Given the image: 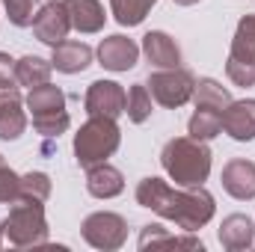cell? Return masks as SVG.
<instances>
[{
  "label": "cell",
  "mask_w": 255,
  "mask_h": 252,
  "mask_svg": "<svg viewBox=\"0 0 255 252\" xmlns=\"http://www.w3.org/2000/svg\"><path fill=\"white\" fill-rule=\"evenodd\" d=\"M136 205L154 211L163 220H172L181 232H199L214 220V196L202 187L172 190L166 181L148 175L136 184Z\"/></svg>",
  "instance_id": "1"
},
{
  "label": "cell",
  "mask_w": 255,
  "mask_h": 252,
  "mask_svg": "<svg viewBox=\"0 0 255 252\" xmlns=\"http://www.w3.org/2000/svg\"><path fill=\"white\" fill-rule=\"evenodd\" d=\"M160 163L178 187H199L211 175V148L202 139L175 136L163 145Z\"/></svg>",
  "instance_id": "2"
},
{
  "label": "cell",
  "mask_w": 255,
  "mask_h": 252,
  "mask_svg": "<svg viewBox=\"0 0 255 252\" xmlns=\"http://www.w3.org/2000/svg\"><path fill=\"white\" fill-rule=\"evenodd\" d=\"M119 142H122V130L116 119L89 116V122H83L80 130L74 133V157L83 169H89L95 163H107V157L116 154Z\"/></svg>",
  "instance_id": "3"
},
{
  "label": "cell",
  "mask_w": 255,
  "mask_h": 252,
  "mask_svg": "<svg viewBox=\"0 0 255 252\" xmlns=\"http://www.w3.org/2000/svg\"><path fill=\"white\" fill-rule=\"evenodd\" d=\"M3 235L9 238L12 247H45L48 220L42 202H27V199L12 202V211L3 220Z\"/></svg>",
  "instance_id": "4"
},
{
  "label": "cell",
  "mask_w": 255,
  "mask_h": 252,
  "mask_svg": "<svg viewBox=\"0 0 255 252\" xmlns=\"http://www.w3.org/2000/svg\"><path fill=\"white\" fill-rule=\"evenodd\" d=\"M27 110L33 113V127L42 136H60L71 125L68 110H65V92L54 83H42V86L30 89Z\"/></svg>",
  "instance_id": "5"
},
{
  "label": "cell",
  "mask_w": 255,
  "mask_h": 252,
  "mask_svg": "<svg viewBox=\"0 0 255 252\" xmlns=\"http://www.w3.org/2000/svg\"><path fill=\"white\" fill-rule=\"evenodd\" d=\"M226 74L235 86H255V15H244L238 21Z\"/></svg>",
  "instance_id": "6"
},
{
  "label": "cell",
  "mask_w": 255,
  "mask_h": 252,
  "mask_svg": "<svg viewBox=\"0 0 255 252\" xmlns=\"http://www.w3.org/2000/svg\"><path fill=\"white\" fill-rule=\"evenodd\" d=\"M151 98L160 104V107H169V110H178L184 107L193 98V89H196V77H193L187 68H160L154 74H148L145 80Z\"/></svg>",
  "instance_id": "7"
},
{
  "label": "cell",
  "mask_w": 255,
  "mask_h": 252,
  "mask_svg": "<svg viewBox=\"0 0 255 252\" xmlns=\"http://www.w3.org/2000/svg\"><path fill=\"white\" fill-rule=\"evenodd\" d=\"M80 235H83V241L89 247L113 252L128 241V223H125V217H119L113 211H95V214H89L83 220Z\"/></svg>",
  "instance_id": "8"
},
{
  "label": "cell",
  "mask_w": 255,
  "mask_h": 252,
  "mask_svg": "<svg viewBox=\"0 0 255 252\" xmlns=\"http://www.w3.org/2000/svg\"><path fill=\"white\" fill-rule=\"evenodd\" d=\"M128 92L116 83V80H95L86 89L83 107L89 116H107V119H119L125 113Z\"/></svg>",
  "instance_id": "9"
},
{
  "label": "cell",
  "mask_w": 255,
  "mask_h": 252,
  "mask_svg": "<svg viewBox=\"0 0 255 252\" xmlns=\"http://www.w3.org/2000/svg\"><path fill=\"white\" fill-rule=\"evenodd\" d=\"M30 27H33V36H36L39 42L51 45V48L60 45V42H65V36H68V30H71L65 3H45L42 9H36Z\"/></svg>",
  "instance_id": "10"
},
{
  "label": "cell",
  "mask_w": 255,
  "mask_h": 252,
  "mask_svg": "<svg viewBox=\"0 0 255 252\" xmlns=\"http://www.w3.org/2000/svg\"><path fill=\"white\" fill-rule=\"evenodd\" d=\"M27 130V113H24V98L18 86L0 89V139L12 142Z\"/></svg>",
  "instance_id": "11"
},
{
  "label": "cell",
  "mask_w": 255,
  "mask_h": 252,
  "mask_svg": "<svg viewBox=\"0 0 255 252\" xmlns=\"http://www.w3.org/2000/svg\"><path fill=\"white\" fill-rule=\"evenodd\" d=\"M220 181H223V190H226L229 196H235V199H241V202H250V199H255V163L247 160V157L229 160V163L223 166Z\"/></svg>",
  "instance_id": "12"
},
{
  "label": "cell",
  "mask_w": 255,
  "mask_h": 252,
  "mask_svg": "<svg viewBox=\"0 0 255 252\" xmlns=\"http://www.w3.org/2000/svg\"><path fill=\"white\" fill-rule=\"evenodd\" d=\"M136 60H139V48L128 36L116 33V36L101 39V45H98V63L110 71H128L136 65Z\"/></svg>",
  "instance_id": "13"
},
{
  "label": "cell",
  "mask_w": 255,
  "mask_h": 252,
  "mask_svg": "<svg viewBox=\"0 0 255 252\" xmlns=\"http://www.w3.org/2000/svg\"><path fill=\"white\" fill-rule=\"evenodd\" d=\"M223 130L238 139V142H253L255 139V98L232 101L223 110Z\"/></svg>",
  "instance_id": "14"
},
{
  "label": "cell",
  "mask_w": 255,
  "mask_h": 252,
  "mask_svg": "<svg viewBox=\"0 0 255 252\" xmlns=\"http://www.w3.org/2000/svg\"><path fill=\"white\" fill-rule=\"evenodd\" d=\"M142 54H145L148 63L157 65V68H178L181 65V48L163 30H151V33L142 36Z\"/></svg>",
  "instance_id": "15"
},
{
  "label": "cell",
  "mask_w": 255,
  "mask_h": 252,
  "mask_svg": "<svg viewBox=\"0 0 255 252\" xmlns=\"http://www.w3.org/2000/svg\"><path fill=\"white\" fill-rule=\"evenodd\" d=\"M217 238H220L223 250H229V252L250 250V247L255 244V226H253V220H250L247 214H229V217L223 220Z\"/></svg>",
  "instance_id": "16"
},
{
  "label": "cell",
  "mask_w": 255,
  "mask_h": 252,
  "mask_svg": "<svg viewBox=\"0 0 255 252\" xmlns=\"http://www.w3.org/2000/svg\"><path fill=\"white\" fill-rule=\"evenodd\" d=\"M68 21L77 33H101L104 30V6L98 0H65Z\"/></svg>",
  "instance_id": "17"
},
{
  "label": "cell",
  "mask_w": 255,
  "mask_h": 252,
  "mask_svg": "<svg viewBox=\"0 0 255 252\" xmlns=\"http://www.w3.org/2000/svg\"><path fill=\"white\" fill-rule=\"evenodd\" d=\"M51 65L63 74H77V71H86L92 65V48L83 45V42H60L54 45V54H51Z\"/></svg>",
  "instance_id": "18"
},
{
  "label": "cell",
  "mask_w": 255,
  "mask_h": 252,
  "mask_svg": "<svg viewBox=\"0 0 255 252\" xmlns=\"http://www.w3.org/2000/svg\"><path fill=\"white\" fill-rule=\"evenodd\" d=\"M86 190L95 196V199H113L125 190V178L116 166L110 163H95L86 169Z\"/></svg>",
  "instance_id": "19"
},
{
  "label": "cell",
  "mask_w": 255,
  "mask_h": 252,
  "mask_svg": "<svg viewBox=\"0 0 255 252\" xmlns=\"http://www.w3.org/2000/svg\"><path fill=\"white\" fill-rule=\"evenodd\" d=\"M51 71L54 65L42 57H21L15 63V77H18V86H27V89H36L42 83H51Z\"/></svg>",
  "instance_id": "20"
},
{
  "label": "cell",
  "mask_w": 255,
  "mask_h": 252,
  "mask_svg": "<svg viewBox=\"0 0 255 252\" xmlns=\"http://www.w3.org/2000/svg\"><path fill=\"white\" fill-rule=\"evenodd\" d=\"M193 139H214L220 130H223V110H214V107H196V113L190 116V125H187Z\"/></svg>",
  "instance_id": "21"
},
{
  "label": "cell",
  "mask_w": 255,
  "mask_h": 252,
  "mask_svg": "<svg viewBox=\"0 0 255 252\" xmlns=\"http://www.w3.org/2000/svg\"><path fill=\"white\" fill-rule=\"evenodd\" d=\"M193 98H196V107H214V110H226V107L232 104V92H229L226 86H220L214 77L196 80Z\"/></svg>",
  "instance_id": "22"
},
{
  "label": "cell",
  "mask_w": 255,
  "mask_h": 252,
  "mask_svg": "<svg viewBox=\"0 0 255 252\" xmlns=\"http://www.w3.org/2000/svg\"><path fill=\"white\" fill-rule=\"evenodd\" d=\"M157 0H110V9H113V18L122 24V27H136L145 21V15L151 12Z\"/></svg>",
  "instance_id": "23"
},
{
  "label": "cell",
  "mask_w": 255,
  "mask_h": 252,
  "mask_svg": "<svg viewBox=\"0 0 255 252\" xmlns=\"http://www.w3.org/2000/svg\"><path fill=\"white\" fill-rule=\"evenodd\" d=\"M157 244H166V247H190V250H199V252L205 250L202 241H196V238H172L160 226H142V232H139V250H148V247H157Z\"/></svg>",
  "instance_id": "24"
},
{
  "label": "cell",
  "mask_w": 255,
  "mask_h": 252,
  "mask_svg": "<svg viewBox=\"0 0 255 252\" xmlns=\"http://www.w3.org/2000/svg\"><path fill=\"white\" fill-rule=\"evenodd\" d=\"M151 92H148V86L145 83H133L130 86V92H128V104H125V113L128 119L133 122V125H142L148 116H151Z\"/></svg>",
  "instance_id": "25"
},
{
  "label": "cell",
  "mask_w": 255,
  "mask_h": 252,
  "mask_svg": "<svg viewBox=\"0 0 255 252\" xmlns=\"http://www.w3.org/2000/svg\"><path fill=\"white\" fill-rule=\"evenodd\" d=\"M51 196V178L45 172H27L21 175V184H18V199H27V202H48ZM15 199V202H18Z\"/></svg>",
  "instance_id": "26"
},
{
  "label": "cell",
  "mask_w": 255,
  "mask_h": 252,
  "mask_svg": "<svg viewBox=\"0 0 255 252\" xmlns=\"http://www.w3.org/2000/svg\"><path fill=\"white\" fill-rule=\"evenodd\" d=\"M6 15L15 27H30L33 15H36V0H3Z\"/></svg>",
  "instance_id": "27"
},
{
  "label": "cell",
  "mask_w": 255,
  "mask_h": 252,
  "mask_svg": "<svg viewBox=\"0 0 255 252\" xmlns=\"http://www.w3.org/2000/svg\"><path fill=\"white\" fill-rule=\"evenodd\" d=\"M18 184H21V175H15L0 154V205H12L18 199Z\"/></svg>",
  "instance_id": "28"
},
{
  "label": "cell",
  "mask_w": 255,
  "mask_h": 252,
  "mask_svg": "<svg viewBox=\"0 0 255 252\" xmlns=\"http://www.w3.org/2000/svg\"><path fill=\"white\" fill-rule=\"evenodd\" d=\"M18 86V77H15V60L9 54H0V89H12Z\"/></svg>",
  "instance_id": "29"
},
{
  "label": "cell",
  "mask_w": 255,
  "mask_h": 252,
  "mask_svg": "<svg viewBox=\"0 0 255 252\" xmlns=\"http://www.w3.org/2000/svg\"><path fill=\"white\" fill-rule=\"evenodd\" d=\"M175 3H178V6H196L199 0H175Z\"/></svg>",
  "instance_id": "30"
},
{
  "label": "cell",
  "mask_w": 255,
  "mask_h": 252,
  "mask_svg": "<svg viewBox=\"0 0 255 252\" xmlns=\"http://www.w3.org/2000/svg\"><path fill=\"white\" fill-rule=\"evenodd\" d=\"M0 247H3V220H0Z\"/></svg>",
  "instance_id": "31"
},
{
  "label": "cell",
  "mask_w": 255,
  "mask_h": 252,
  "mask_svg": "<svg viewBox=\"0 0 255 252\" xmlns=\"http://www.w3.org/2000/svg\"><path fill=\"white\" fill-rule=\"evenodd\" d=\"M45 3H65V0H45Z\"/></svg>",
  "instance_id": "32"
}]
</instances>
